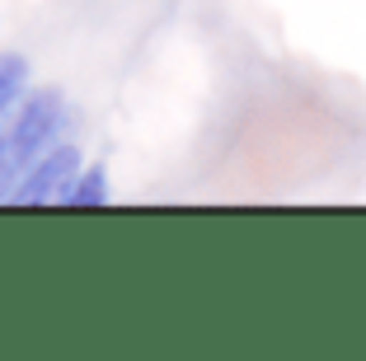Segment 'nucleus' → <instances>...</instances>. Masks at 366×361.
Instances as JSON below:
<instances>
[{"mask_svg": "<svg viewBox=\"0 0 366 361\" xmlns=\"http://www.w3.org/2000/svg\"><path fill=\"white\" fill-rule=\"evenodd\" d=\"M108 202V174L104 164H89V169L76 174V183L66 188L61 207H71V212H80V207H104Z\"/></svg>", "mask_w": 366, "mask_h": 361, "instance_id": "nucleus-3", "label": "nucleus"}, {"mask_svg": "<svg viewBox=\"0 0 366 361\" xmlns=\"http://www.w3.org/2000/svg\"><path fill=\"white\" fill-rule=\"evenodd\" d=\"M76 174H80V150L71 146V141H61V146H52L29 174H24V183L14 188L10 207H47V202L61 207L66 188L76 183Z\"/></svg>", "mask_w": 366, "mask_h": 361, "instance_id": "nucleus-2", "label": "nucleus"}, {"mask_svg": "<svg viewBox=\"0 0 366 361\" xmlns=\"http://www.w3.org/2000/svg\"><path fill=\"white\" fill-rule=\"evenodd\" d=\"M66 132H71V104L56 89H38L14 104V113L0 122V202H10L24 174L52 146H61Z\"/></svg>", "mask_w": 366, "mask_h": 361, "instance_id": "nucleus-1", "label": "nucleus"}, {"mask_svg": "<svg viewBox=\"0 0 366 361\" xmlns=\"http://www.w3.org/2000/svg\"><path fill=\"white\" fill-rule=\"evenodd\" d=\"M29 94V61L24 56H0V122L14 113V104Z\"/></svg>", "mask_w": 366, "mask_h": 361, "instance_id": "nucleus-4", "label": "nucleus"}]
</instances>
